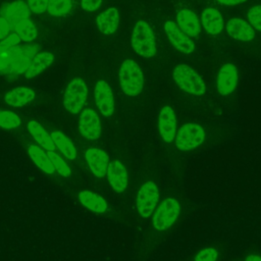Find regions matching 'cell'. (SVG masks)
Here are the masks:
<instances>
[{"label":"cell","instance_id":"6da1fadb","mask_svg":"<svg viewBox=\"0 0 261 261\" xmlns=\"http://www.w3.org/2000/svg\"><path fill=\"white\" fill-rule=\"evenodd\" d=\"M130 43L135 52L142 57L151 58L156 53L154 32L150 24L144 20H139L134 25Z\"/></svg>","mask_w":261,"mask_h":261},{"label":"cell","instance_id":"7a4b0ae2","mask_svg":"<svg viewBox=\"0 0 261 261\" xmlns=\"http://www.w3.org/2000/svg\"><path fill=\"white\" fill-rule=\"evenodd\" d=\"M118 79L123 93L127 96H138L144 88V74L133 59H126L121 63Z\"/></svg>","mask_w":261,"mask_h":261},{"label":"cell","instance_id":"3957f363","mask_svg":"<svg viewBox=\"0 0 261 261\" xmlns=\"http://www.w3.org/2000/svg\"><path fill=\"white\" fill-rule=\"evenodd\" d=\"M173 80L182 91L189 94L201 96L206 91L205 83L202 77L187 64H178L175 66Z\"/></svg>","mask_w":261,"mask_h":261},{"label":"cell","instance_id":"277c9868","mask_svg":"<svg viewBox=\"0 0 261 261\" xmlns=\"http://www.w3.org/2000/svg\"><path fill=\"white\" fill-rule=\"evenodd\" d=\"M88 97V87L84 80L74 77L71 80L63 95V106L70 114H77L84 107Z\"/></svg>","mask_w":261,"mask_h":261},{"label":"cell","instance_id":"5b68a950","mask_svg":"<svg viewBox=\"0 0 261 261\" xmlns=\"http://www.w3.org/2000/svg\"><path fill=\"white\" fill-rule=\"evenodd\" d=\"M180 212V206L176 199L167 198L156 209L152 222L156 229L165 230L169 228L177 219Z\"/></svg>","mask_w":261,"mask_h":261},{"label":"cell","instance_id":"8992f818","mask_svg":"<svg viewBox=\"0 0 261 261\" xmlns=\"http://www.w3.org/2000/svg\"><path fill=\"white\" fill-rule=\"evenodd\" d=\"M205 139V132L200 124L186 123L175 136V145L181 151H190L200 146Z\"/></svg>","mask_w":261,"mask_h":261},{"label":"cell","instance_id":"52a82bcc","mask_svg":"<svg viewBox=\"0 0 261 261\" xmlns=\"http://www.w3.org/2000/svg\"><path fill=\"white\" fill-rule=\"evenodd\" d=\"M159 200V191L153 181H146L142 185L137 196V210L139 214L148 218L154 212Z\"/></svg>","mask_w":261,"mask_h":261},{"label":"cell","instance_id":"ba28073f","mask_svg":"<svg viewBox=\"0 0 261 261\" xmlns=\"http://www.w3.org/2000/svg\"><path fill=\"white\" fill-rule=\"evenodd\" d=\"M79 129L83 138L97 140L101 135V121L97 112L91 108L84 109L79 119Z\"/></svg>","mask_w":261,"mask_h":261},{"label":"cell","instance_id":"9c48e42d","mask_svg":"<svg viewBox=\"0 0 261 261\" xmlns=\"http://www.w3.org/2000/svg\"><path fill=\"white\" fill-rule=\"evenodd\" d=\"M164 31L169 42L176 50L185 54H190L194 51L195 45L193 41L186 33H184L178 28V25L174 21H166L164 24Z\"/></svg>","mask_w":261,"mask_h":261},{"label":"cell","instance_id":"30bf717a","mask_svg":"<svg viewBox=\"0 0 261 261\" xmlns=\"http://www.w3.org/2000/svg\"><path fill=\"white\" fill-rule=\"evenodd\" d=\"M96 105L104 116H111L114 112V96L110 86L105 81L97 82L94 90Z\"/></svg>","mask_w":261,"mask_h":261},{"label":"cell","instance_id":"8fae6325","mask_svg":"<svg viewBox=\"0 0 261 261\" xmlns=\"http://www.w3.org/2000/svg\"><path fill=\"white\" fill-rule=\"evenodd\" d=\"M238 69L236 65L231 63L222 65L216 79V87L219 94L223 96L231 94L238 85Z\"/></svg>","mask_w":261,"mask_h":261},{"label":"cell","instance_id":"7c38bea8","mask_svg":"<svg viewBox=\"0 0 261 261\" xmlns=\"http://www.w3.org/2000/svg\"><path fill=\"white\" fill-rule=\"evenodd\" d=\"M158 130L166 143H171L175 138L176 117L175 113L169 106H164L158 115Z\"/></svg>","mask_w":261,"mask_h":261},{"label":"cell","instance_id":"4fadbf2b","mask_svg":"<svg viewBox=\"0 0 261 261\" xmlns=\"http://www.w3.org/2000/svg\"><path fill=\"white\" fill-rule=\"evenodd\" d=\"M86 161L92 173L97 177H103L106 175L109 156L107 153L99 148H89L85 153Z\"/></svg>","mask_w":261,"mask_h":261},{"label":"cell","instance_id":"5bb4252c","mask_svg":"<svg viewBox=\"0 0 261 261\" xmlns=\"http://www.w3.org/2000/svg\"><path fill=\"white\" fill-rule=\"evenodd\" d=\"M106 175L111 188L116 193L124 192L127 187L128 176L126 168L120 161L113 160L109 162Z\"/></svg>","mask_w":261,"mask_h":261},{"label":"cell","instance_id":"9a60e30c","mask_svg":"<svg viewBox=\"0 0 261 261\" xmlns=\"http://www.w3.org/2000/svg\"><path fill=\"white\" fill-rule=\"evenodd\" d=\"M226 32L232 39L242 42H249L255 37V30L249 21L239 17L230 18L226 22Z\"/></svg>","mask_w":261,"mask_h":261},{"label":"cell","instance_id":"2e32d148","mask_svg":"<svg viewBox=\"0 0 261 261\" xmlns=\"http://www.w3.org/2000/svg\"><path fill=\"white\" fill-rule=\"evenodd\" d=\"M0 14L9 22V24L14 25L16 22L29 18L31 10L28 3L22 0H16L3 5L0 9Z\"/></svg>","mask_w":261,"mask_h":261},{"label":"cell","instance_id":"e0dca14e","mask_svg":"<svg viewBox=\"0 0 261 261\" xmlns=\"http://www.w3.org/2000/svg\"><path fill=\"white\" fill-rule=\"evenodd\" d=\"M120 14L117 8L110 7L101 12L96 19L97 28L103 35H112L119 25Z\"/></svg>","mask_w":261,"mask_h":261},{"label":"cell","instance_id":"ac0fdd59","mask_svg":"<svg viewBox=\"0 0 261 261\" xmlns=\"http://www.w3.org/2000/svg\"><path fill=\"white\" fill-rule=\"evenodd\" d=\"M176 24L189 37H196L200 33L201 25L196 13L190 9L184 8L176 14Z\"/></svg>","mask_w":261,"mask_h":261},{"label":"cell","instance_id":"d6986e66","mask_svg":"<svg viewBox=\"0 0 261 261\" xmlns=\"http://www.w3.org/2000/svg\"><path fill=\"white\" fill-rule=\"evenodd\" d=\"M39 48L40 47L37 44L24 46V50L22 51V53L16 58V60L13 62V64L3 72V74L16 75V74L24 73L28 70L34 56L37 54V51Z\"/></svg>","mask_w":261,"mask_h":261},{"label":"cell","instance_id":"ffe728a7","mask_svg":"<svg viewBox=\"0 0 261 261\" xmlns=\"http://www.w3.org/2000/svg\"><path fill=\"white\" fill-rule=\"evenodd\" d=\"M35 92L31 88L16 87L8 91L4 97L5 102L12 107H22L35 99Z\"/></svg>","mask_w":261,"mask_h":261},{"label":"cell","instance_id":"44dd1931","mask_svg":"<svg viewBox=\"0 0 261 261\" xmlns=\"http://www.w3.org/2000/svg\"><path fill=\"white\" fill-rule=\"evenodd\" d=\"M201 23L210 35H217L223 29V18L221 13L213 7L206 8L201 16Z\"/></svg>","mask_w":261,"mask_h":261},{"label":"cell","instance_id":"7402d4cb","mask_svg":"<svg viewBox=\"0 0 261 261\" xmlns=\"http://www.w3.org/2000/svg\"><path fill=\"white\" fill-rule=\"evenodd\" d=\"M54 61V55L50 52H41L37 53L28 70L24 72V76L27 79H33L37 75H39L41 72H43L47 67H49Z\"/></svg>","mask_w":261,"mask_h":261},{"label":"cell","instance_id":"603a6c76","mask_svg":"<svg viewBox=\"0 0 261 261\" xmlns=\"http://www.w3.org/2000/svg\"><path fill=\"white\" fill-rule=\"evenodd\" d=\"M77 197L81 204L93 212L103 213L107 210L106 200L94 192L82 191Z\"/></svg>","mask_w":261,"mask_h":261},{"label":"cell","instance_id":"cb8c5ba5","mask_svg":"<svg viewBox=\"0 0 261 261\" xmlns=\"http://www.w3.org/2000/svg\"><path fill=\"white\" fill-rule=\"evenodd\" d=\"M28 129L32 137L35 139V141L41 145V147H43L47 151L55 150V145L52 140L51 134L49 135V133L39 122L35 120L29 121Z\"/></svg>","mask_w":261,"mask_h":261},{"label":"cell","instance_id":"d4e9b609","mask_svg":"<svg viewBox=\"0 0 261 261\" xmlns=\"http://www.w3.org/2000/svg\"><path fill=\"white\" fill-rule=\"evenodd\" d=\"M52 140L54 142L55 148H57L65 158L69 160H73L76 158V149L73 142L62 132L54 130L51 133Z\"/></svg>","mask_w":261,"mask_h":261},{"label":"cell","instance_id":"484cf974","mask_svg":"<svg viewBox=\"0 0 261 261\" xmlns=\"http://www.w3.org/2000/svg\"><path fill=\"white\" fill-rule=\"evenodd\" d=\"M28 152L33 160V162L45 173L47 174H53L55 169L52 165V162L50 161L48 154H46L39 146L36 145H30L28 147Z\"/></svg>","mask_w":261,"mask_h":261},{"label":"cell","instance_id":"4316f807","mask_svg":"<svg viewBox=\"0 0 261 261\" xmlns=\"http://www.w3.org/2000/svg\"><path fill=\"white\" fill-rule=\"evenodd\" d=\"M14 32L19 37L20 41L31 42L37 38V28L29 18L16 22L14 24Z\"/></svg>","mask_w":261,"mask_h":261},{"label":"cell","instance_id":"83f0119b","mask_svg":"<svg viewBox=\"0 0 261 261\" xmlns=\"http://www.w3.org/2000/svg\"><path fill=\"white\" fill-rule=\"evenodd\" d=\"M23 50H24V46L16 45L11 49L0 54V73L1 74H3V72L13 64V62L22 53Z\"/></svg>","mask_w":261,"mask_h":261},{"label":"cell","instance_id":"f1b7e54d","mask_svg":"<svg viewBox=\"0 0 261 261\" xmlns=\"http://www.w3.org/2000/svg\"><path fill=\"white\" fill-rule=\"evenodd\" d=\"M72 8L71 0H48L47 11L50 15L58 17L67 14Z\"/></svg>","mask_w":261,"mask_h":261},{"label":"cell","instance_id":"f546056e","mask_svg":"<svg viewBox=\"0 0 261 261\" xmlns=\"http://www.w3.org/2000/svg\"><path fill=\"white\" fill-rule=\"evenodd\" d=\"M20 123V117L16 113L8 110H0V127L12 129L18 127Z\"/></svg>","mask_w":261,"mask_h":261},{"label":"cell","instance_id":"4dcf8cb0","mask_svg":"<svg viewBox=\"0 0 261 261\" xmlns=\"http://www.w3.org/2000/svg\"><path fill=\"white\" fill-rule=\"evenodd\" d=\"M48 157L50 159V161L52 162V165L54 167V169L62 176L67 177L71 174V169L70 167L65 163V161L58 155L56 154L54 151H49L48 152Z\"/></svg>","mask_w":261,"mask_h":261},{"label":"cell","instance_id":"1f68e13d","mask_svg":"<svg viewBox=\"0 0 261 261\" xmlns=\"http://www.w3.org/2000/svg\"><path fill=\"white\" fill-rule=\"evenodd\" d=\"M247 16L249 23L253 27V29L261 33V5L251 7L248 10Z\"/></svg>","mask_w":261,"mask_h":261},{"label":"cell","instance_id":"d6a6232c","mask_svg":"<svg viewBox=\"0 0 261 261\" xmlns=\"http://www.w3.org/2000/svg\"><path fill=\"white\" fill-rule=\"evenodd\" d=\"M19 42H20V39L15 33L8 35L6 38H4L0 41V54L11 49L12 47L18 45Z\"/></svg>","mask_w":261,"mask_h":261},{"label":"cell","instance_id":"836d02e7","mask_svg":"<svg viewBox=\"0 0 261 261\" xmlns=\"http://www.w3.org/2000/svg\"><path fill=\"white\" fill-rule=\"evenodd\" d=\"M218 253L213 248H206L201 250L195 256V261H216Z\"/></svg>","mask_w":261,"mask_h":261},{"label":"cell","instance_id":"e575fe53","mask_svg":"<svg viewBox=\"0 0 261 261\" xmlns=\"http://www.w3.org/2000/svg\"><path fill=\"white\" fill-rule=\"evenodd\" d=\"M28 6L31 12L40 14L47 10L48 0H28Z\"/></svg>","mask_w":261,"mask_h":261},{"label":"cell","instance_id":"d590c367","mask_svg":"<svg viewBox=\"0 0 261 261\" xmlns=\"http://www.w3.org/2000/svg\"><path fill=\"white\" fill-rule=\"evenodd\" d=\"M102 1L103 0H81V5L84 10L92 12L102 5Z\"/></svg>","mask_w":261,"mask_h":261},{"label":"cell","instance_id":"8d00e7d4","mask_svg":"<svg viewBox=\"0 0 261 261\" xmlns=\"http://www.w3.org/2000/svg\"><path fill=\"white\" fill-rule=\"evenodd\" d=\"M10 31V24L9 22L0 16V40L6 38L8 36V33Z\"/></svg>","mask_w":261,"mask_h":261},{"label":"cell","instance_id":"74e56055","mask_svg":"<svg viewBox=\"0 0 261 261\" xmlns=\"http://www.w3.org/2000/svg\"><path fill=\"white\" fill-rule=\"evenodd\" d=\"M217 1L223 5H237V4L244 3L247 0H217Z\"/></svg>","mask_w":261,"mask_h":261},{"label":"cell","instance_id":"f35d334b","mask_svg":"<svg viewBox=\"0 0 261 261\" xmlns=\"http://www.w3.org/2000/svg\"><path fill=\"white\" fill-rule=\"evenodd\" d=\"M245 261H261V257L258 255H249Z\"/></svg>","mask_w":261,"mask_h":261}]
</instances>
